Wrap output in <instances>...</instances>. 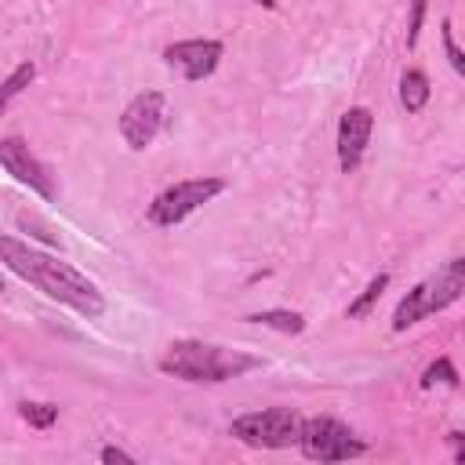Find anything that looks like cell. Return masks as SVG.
I'll use <instances>...</instances> for the list:
<instances>
[{"instance_id": "6da1fadb", "label": "cell", "mask_w": 465, "mask_h": 465, "mask_svg": "<svg viewBox=\"0 0 465 465\" xmlns=\"http://www.w3.org/2000/svg\"><path fill=\"white\" fill-rule=\"evenodd\" d=\"M0 262L22 276L25 283H33L36 291H44L51 302L87 316V320H98L105 312V298L102 291L84 276L76 272L69 262H58L54 254L47 251H36L29 247L25 240H15V236H0Z\"/></svg>"}, {"instance_id": "7a4b0ae2", "label": "cell", "mask_w": 465, "mask_h": 465, "mask_svg": "<svg viewBox=\"0 0 465 465\" xmlns=\"http://www.w3.org/2000/svg\"><path fill=\"white\" fill-rule=\"evenodd\" d=\"M156 367L163 374L193 381V385H222V381H232L247 371H258L262 356L211 345V341H196V338H178L167 345V352L156 360Z\"/></svg>"}, {"instance_id": "3957f363", "label": "cell", "mask_w": 465, "mask_h": 465, "mask_svg": "<svg viewBox=\"0 0 465 465\" xmlns=\"http://www.w3.org/2000/svg\"><path fill=\"white\" fill-rule=\"evenodd\" d=\"M229 189L225 178L218 174H203V178H185L167 185L160 196H153V203L145 207V218L160 229H174L178 222H185L193 211H200L203 203H211L214 196H222Z\"/></svg>"}, {"instance_id": "277c9868", "label": "cell", "mask_w": 465, "mask_h": 465, "mask_svg": "<svg viewBox=\"0 0 465 465\" xmlns=\"http://www.w3.org/2000/svg\"><path fill=\"white\" fill-rule=\"evenodd\" d=\"M298 429H302V414L294 407H265V411H251L232 418L229 436L247 443V447H262V450H280L298 443Z\"/></svg>"}, {"instance_id": "5b68a950", "label": "cell", "mask_w": 465, "mask_h": 465, "mask_svg": "<svg viewBox=\"0 0 465 465\" xmlns=\"http://www.w3.org/2000/svg\"><path fill=\"white\" fill-rule=\"evenodd\" d=\"M298 450L309 461H349V458L367 454V443L356 440V432L345 421L327 418V414H316V418H302Z\"/></svg>"}, {"instance_id": "8992f818", "label": "cell", "mask_w": 465, "mask_h": 465, "mask_svg": "<svg viewBox=\"0 0 465 465\" xmlns=\"http://www.w3.org/2000/svg\"><path fill=\"white\" fill-rule=\"evenodd\" d=\"M163 109H167V98L163 91H138L124 113H120V138L127 142V149L142 153L156 142L160 134V124H163Z\"/></svg>"}, {"instance_id": "52a82bcc", "label": "cell", "mask_w": 465, "mask_h": 465, "mask_svg": "<svg viewBox=\"0 0 465 465\" xmlns=\"http://www.w3.org/2000/svg\"><path fill=\"white\" fill-rule=\"evenodd\" d=\"M0 167L15 178V182H22V185H29L36 196H44V200H54V182H51V171L40 163V156L29 149V142H22V138H0Z\"/></svg>"}, {"instance_id": "ba28073f", "label": "cell", "mask_w": 465, "mask_h": 465, "mask_svg": "<svg viewBox=\"0 0 465 465\" xmlns=\"http://www.w3.org/2000/svg\"><path fill=\"white\" fill-rule=\"evenodd\" d=\"M225 54V44L222 40H178V44H167L163 47V62L182 76V80H207L218 62Z\"/></svg>"}, {"instance_id": "9c48e42d", "label": "cell", "mask_w": 465, "mask_h": 465, "mask_svg": "<svg viewBox=\"0 0 465 465\" xmlns=\"http://www.w3.org/2000/svg\"><path fill=\"white\" fill-rule=\"evenodd\" d=\"M371 131H374V113L367 105H352L338 116V167L345 174H352L363 163Z\"/></svg>"}, {"instance_id": "30bf717a", "label": "cell", "mask_w": 465, "mask_h": 465, "mask_svg": "<svg viewBox=\"0 0 465 465\" xmlns=\"http://www.w3.org/2000/svg\"><path fill=\"white\" fill-rule=\"evenodd\" d=\"M425 283V305H429V316L432 312H443L447 305H454L465 291V258H450L447 265H440Z\"/></svg>"}, {"instance_id": "8fae6325", "label": "cell", "mask_w": 465, "mask_h": 465, "mask_svg": "<svg viewBox=\"0 0 465 465\" xmlns=\"http://www.w3.org/2000/svg\"><path fill=\"white\" fill-rule=\"evenodd\" d=\"M421 320H429L425 283H414V287L400 298V305H396V312H392V331H396V334H403L407 327H414V323H421Z\"/></svg>"}, {"instance_id": "7c38bea8", "label": "cell", "mask_w": 465, "mask_h": 465, "mask_svg": "<svg viewBox=\"0 0 465 465\" xmlns=\"http://www.w3.org/2000/svg\"><path fill=\"white\" fill-rule=\"evenodd\" d=\"M429 94H432L429 76L421 69H403V76H400V105L407 113H421L429 105Z\"/></svg>"}, {"instance_id": "4fadbf2b", "label": "cell", "mask_w": 465, "mask_h": 465, "mask_svg": "<svg viewBox=\"0 0 465 465\" xmlns=\"http://www.w3.org/2000/svg\"><path fill=\"white\" fill-rule=\"evenodd\" d=\"M243 323H258V327H269L280 334H302L305 331V316L294 309H262V312L243 316Z\"/></svg>"}, {"instance_id": "5bb4252c", "label": "cell", "mask_w": 465, "mask_h": 465, "mask_svg": "<svg viewBox=\"0 0 465 465\" xmlns=\"http://www.w3.org/2000/svg\"><path fill=\"white\" fill-rule=\"evenodd\" d=\"M385 287H389V272H378V276H374V280H371V283L345 305V316H349V320H363V316H371V312L378 309Z\"/></svg>"}, {"instance_id": "9a60e30c", "label": "cell", "mask_w": 465, "mask_h": 465, "mask_svg": "<svg viewBox=\"0 0 465 465\" xmlns=\"http://www.w3.org/2000/svg\"><path fill=\"white\" fill-rule=\"evenodd\" d=\"M33 80H36V62H18V65L0 80V113H4Z\"/></svg>"}, {"instance_id": "2e32d148", "label": "cell", "mask_w": 465, "mask_h": 465, "mask_svg": "<svg viewBox=\"0 0 465 465\" xmlns=\"http://www.w3.org/2000/svg\"><path fill=\"white\" fill-rule=\"evenodd\" d=\"M436 381L447 385V389H458V385H461V374H458V367H454L450 356H436V360L425 367V374H421V389H432Z\"/></svg>"}, {"instance_id": "e0dca14e", "label": "cell", "mask_w": 465, "mask_h": 465, "mask_svg": "<svg viewBox=\"0 0 465 465\" xmlns=\"http://www.w3.org/2000/svg\"><path fill=\"white\" fill-rule=\"evenodd\" d=\"M18 418L33 429H51L58 421V403H40V400H22L18 403Z\"/></svg>"}, {"instance_id": "ac0fdd59", "label": "cell", "mask_w": 465, "mask_h": 465, "mask_svg": "<svg viewBox=\"0 0 465 465\" xmlns=\"http://www.w3.org/2000/svg\"><path fill=\"white\" fill-rule=\"evenodd\" d=\"M443 51H447V62H450V69L458 73V76H465V54H461V47H458V40H454V25H450V18H443Z\"/></svg>"}, {"instance_id": "d6986e66", "label": "cell", "mask_w": 465, "mask_h": 465, "mask_svg": "<svg viewBox=\"0 0 465 465\" xmlns=\"http://www.w3.org/2000/svg\"><path fill=\"white\" fill-rule=\"evenodd\" d=\"M411 4V22H407V47L414 51L418 47V36H421V22H425V7L429 0H407Z\"/></svg>"}, {"instance_id": "ffe728a7", "label": "cell", "mask_w": 465, "mask_h": 465, "mask_svg": "<svg viewBox=\"0 0 465 465\" xmlns=\"http://www.w3.org/2000/svg\"><path fill=\"white\" fill-rule=\"evenodd\" d=\"M18 225H22V229H33V236H36V240H44V243H51V247L58 243V232H54V229H47V225H40L36 218L18 214Z\"/></svg>"}, {"instance_id": "44dd1931", "label": "cell", "mask_w": 465, "mask_h": 465, "mask_svg": "<svg viewBox=\"0 0 465 465\" xmlns=\"http://www.w3.org/2000/svg\"><path fill=\"white\" fill-rule=\"evenodd\" d=\"M98 458H102L105 465H134V454H127V450L113 447V443H109V447H102V450H98Z\"/></svg>"}, {"instance_id": "7402d4cb", "label": "cell", "mask_w": 465, "mask_h": 465, "mask_svg": "<svg viewBox=\"0 0 465 465\" xmlns=\"http://www.w3.org/2000/svg\"><path fill=\"white\" fill-rule=\"evenodd\" d=\"M251 4H258V7H265V11H276V0H251Z\"/></svg>"}, {"instance_id": "603a6c76", "label": "cell", "mask_w": 465, "mask_h": 465, "mask_svg": "<svg viewBox=\"0 0 465 465\" xmlns=\"http://www.w3.org/2000/svg\"><path fill=\"white\" fill-rule=\"evenodd\" d=\"M0 294H4V276H0Z\"/></svg>"}]
</instances>
